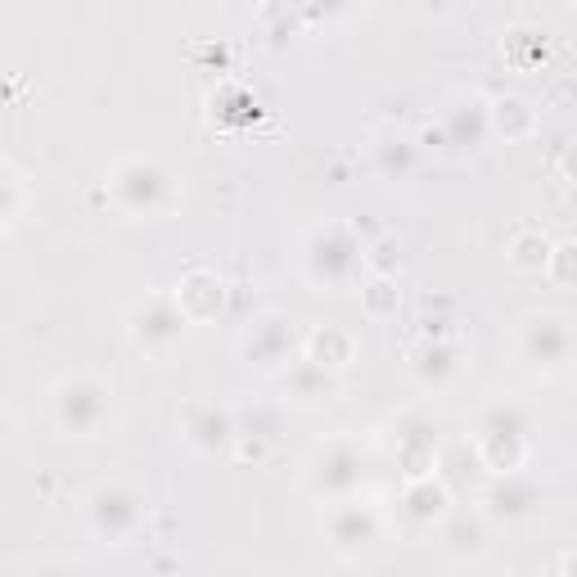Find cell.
Wrapping results in <instances>:
<instances>
[{
	"label": "cell",
	"instance_id": "obj_1",
	"mask_svg": "<svg viewBox=\"0 0 577 577\" xmlns=\"http://www.w3.org/2000/svg\"><path fill=\"white\" fill-rule=\"evenodd\" d=\"M108 411V392L95 388V384H64L60 388V420L64 429H77V433H91Z\"/></svg>",
	"mask_w": 577,
	"mask_h": 577
},
{
	"label": "cell",
	"instance_id": "obj_2",
	"mask_svg": "<svg viewBox=\"0 0 577 577\" xmlns=\"http://www.w3.org/2000/svg\"><path fill=\"white\" fill-rule=\"evenodd\" d=\"M528 334H533V353L546 361V366H559L568 357V325L555 321V316H542V321H528Z\"/></svg>",
	"mask_w": 577,
	"mask_h": 577
},
{
	"label": "cell",
	"instance_id": "obj_3",
	"mask_svg": "<svg viewBox=\"0 0 577 577\" xmlns=\"http://www.w3.org/2000/svg\"><path fill=\"white\" fill-rule=\"evenodd\" d=\"M118 190L123 195H136V208H140V195H145V208H154V199L167 190V177L149 162H132L123 177H118Z\"/></svg>",
	"mask_w": 577,
	"mask_h": 577
}]
</instances>
